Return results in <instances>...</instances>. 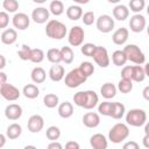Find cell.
<instances>
[{
    "label": "cell",
    "mask_w": 149,
    "mask_h": 149,
    "mask_svg": "<svg viewBox=\"0 0 149 149\" xmlns=\"http://www.w3.org/2000/svg\"><path fill=\"white\" fill-rule=\"evenodd\" d=\"M73 102L78 107H81V108H85V109H92L98 105L99 97L94 91H91V90L79 91V92L74 93Z\"/></svg>",
    "instance_id": "6da1fadb"
},
{
    "label": "cell",
    "mask_w": 149,
    "mask_h": 149,
    "mask_svg": "<svg viewBox=\"0 0 149 149\" xmlns=\"http://www.w3.org/2000/svg\"><path fill=\"white\" fill-rule=\"evenodd\" d=\"M45 34L52 40H62L68 34L66 26L58 20H50L45 26Z\"/></svg>",
    "instance_id": "7a4b0ae2"
},
{
    "label": "cell",
    "mask_w": 149,
    "mask_h": 149,
    "mask_svg": "<svg viewBox=\"0 0 149 149\" xmlns=\"http://www.w3.org/2000/svg\"><path fill=\"white\" fill-rule=\"evenodd\" d=\"M129 136V128L126 123L118 122L115 123L108 132V140L112 143H121Z\"/></svg>",
    "instance_id": "3957f363"
},
{
    "label": "cell",
    "mask_w": 149,
    "mask_h": 149,
    "mask_svg": "<svg viewBox=\"0 0 149 149\" xmlns=\"http://www.w3.org/2000/svg\"><path fill=\"white\" fill-rule=\"evenodd\" d=\"M126 122L132 127H141L147 123V113L141 108H133L127 112Z\"/></svg>",
    "instance_id": "277c9868"
},
{
    "label": "cell",
    "mask_w": 149,
    "mask_h": 149,
    "mask_svg": "<svg viewBox=\"0 0 149 149\" xmlns=\"http://www.w3.org/2000/svg\"><path fill=\"white\" fill-rule=\"evenodd\" d=\"M87 80V77L81 72V70L79 68L72 69L70 72H68L65 74V85L69 88H76L78 86H80L81 84H84Z\"/></svg>",
    "instance_id": "5b68a950"
},
{
    "label": "cell",
    "mask_w": 149,
    "mask_h": 149,
    "mask_svg": "<svg viewBox=\"0 0 149 149\" xmlns=\"http://www.w3.org/2000/svg\"><path fill=\"white\" fill-rule=\"evenodd\" d=\"M123 52L127 56V59L136 65H142L146 62V56L143 51L136 44H127L123 48Z\"/></svg>",
    "instance_id": "8992f818"
},
{
    "label": "cell",
    "mask_w": 149,
    "mask_h": 149,
    "mask_svg": "<svg viewBox=\"0 0 149 149\" xmlns=\"http://www.w3.org/2000/svg\"><path fill=\"white\" fill-rule=\"evenodd\" d=\"M85 38V31L80 26H73L68 35V41L69 44L72 47H79L83 44Z\"/></svg>",
    "instance_id": "52a82bcc"
},
{
    "label": "cell",
    "mask_w": 149,
    "mask_h": 149,
    "mask_svg": "<svg viewBox=\"0 0 149 149\" xmlns=\"http://www.w3.org/2000/svg\"><path fill=\"white\" fill-rule=\"evenodd\" d=\"M0 94L7 101H15V100H17L20 98L21 92L13 84L6 83V84L0 85Z\"/></svg>",
    "instance_id": "ba28073f"
},
{
    "label": "cell",
    "mask_w": 149,
    "mask_h": 149,
    "mask_svg": "<svg viewBox=\"0 0 149 149\" xmlns=\"http://www.w3.org/2000/svg\"><path fill=\"white\" fill-rule=\"evenodd\" d=\"M95 26L100 33H104V34L111 33L114 29V19H112V16L107 14H102L97 19Z\"/></svg>",
    "instance_id": "9c48e42d"
},
{
    "label": "cell",
    "mask_w": 149,
    "mask_h": 149,
    "mask_svg": "<svg viewBox=\"0 0 149 149\" xmlns=\"http://www.w3.org/2000/svg\"><path fill=\"white\" fill-rule=\"evenodd\" d=\"M92 58L94 59L95 64L99 65L100 68H107L109 65V62H111L107 49L105 47H101V45H97V49H95Z\"/></svg>",
    "instance_id": "30bf717a"
},
{
    "label": "cell",
    "mask_w": 149,
    "mask_h": 149,
    "mask_svg": "<svg viewBox=\"0 0 149 149\" xmlns=\"http://www.w3.org/2000/svg\"><path fill=\"white\" fill-rule=\"evenodd\" d=\"M49 16H50V10L47 9L45 7H36L31 12V19L35 23L42 24L45 23L47 21L49 22Z\"/></svg>",
    "instance_id": "8fae6325"
},
{
    "label": "cell",
    "mask_w": 149,
    "mask_h": 149,
    "mask_svg": "<svg viewBox=\"0 0 149 149\" xmlns=\"http://www.w3.org/2000/svg\"><path fill=\"white\" fill-rule=\"evenodd\" d=\"M146 17L141 14H134L129 20V28L133 33H141L146 28Z\"/></svg>",
    "instance_id": "7c38bea8"
},
{
    "label": "cell",
    "mask_w": 149,
    "mask_h": 149,
    "mask_svg": "<svg viewBox=\"0 0 149 149\" xmlns=\"http://www.w3.org/2000/svg\"><path fill=\"white\" fill-rule=\"evenodd\" d=\"M12 23L14 28L19 30H26L30 24V19L26 13H16L12 19Z\"/></svg>",
    "instance_id": "4fadbf2b"
},
{
    "label": "cell",
    "mask_w": 149,
    "mask_h": 149,
    "mask_svg": "<svg viewBox=\"0 0 149 149\" xmlns=\"http://www.w3.org/2000/svg\"><path fill=\"white\" fill-rule=\"evenodd\" d=\"M27 127L30 133H40L44 127V120L41 115L34 114L28 119Z\"/></svg>",
    "instance_id": "5bb4252c"
},
{
    "label": "cell",
    "mask_w": 149,
    "mask_h": 149,
    "mask_svg": "<svg viewBox=\"0 0 149 149\" xmlns=\"http://www.w3.org/2000/svg\"><path fill=\"white\" fill-rule=\"evenodd\" d=\"M5 116L10 121L19 120L22 116V107L17 104L7 105L6 108H5Z\"/></svg>",
    "instance_id": "9a60e30c"
},
{
    "label": "cell",
    "mask_w": 149,
    "mask_h": 149,
    "mask_svg": "<svg viewBox=\"0 0 149 149\" xmlns=\"http://www.w3.org/2000/svg\"><path fill=\"white\" fill-rule=\"evenodd\" d=\"M90 144L93 149H107L108 141H107L105 135H102L100 133H97V134H93L90 137Z\"/></svg>",
    "instance_id": "2e32d148"
},
{
    "label": "cell",
    "mask_w": 149,
    "mask_h": 149,
    "mask_svg": "<svg viewBox=\"0 0 149 149\" xmlns=\"http://www.w3.org/2000/svg\"><path fill=\"white\" fill-rule=\"evenodd\" d=\"M128 36H129L128 29L125 28V27H121V28L116 29V30L113 33V35H112V41H113V43L116 44V45H122V44H125V43L127 42Z\"/></svg>",
    "instance_id": "e0dca14e"
},
{
    "label": "cell",
    "mask_w": 149,
    "mask_h": 149,
    "mask_svg": "<svg viewBox=\"0 0 149 149\" xmlns=\"http://www.w3.org/2000/svg\"><path fill=\"white\" fill-rule=\"evenodd\" d=\"M83 123L87 128H95L100 123V116L95 112H87L83 116Z\"/></svg>",
    "instance_id": "ac0fdd59"
},
{
    "label": "cell",
    "mask_w": 149,
    "mask_h": 149,
    "mask_svg": "<svg viewBox=\"0 0 149 149\" xmlns=\"http://www.w3.org/2000/svg\"><path fill=\"white\" fill-rule=\"evenodd\" d=\"M65 77V69L59 64H54L49 70V78L52 81H61Z\"/></svg>",
    "instance_id": "d6986e66"
},
{
    "label": "cell",
    "mask_w": 149,
    "mask_h": 149,
    "mask_svg": "<svg viewBox=\"0 0 149 149\" xmlns=\"http://www.w3.org/2000/svg\"><path fill=\"white\" fill-rule=\"evenodd\" d=\"M129 16V9L125 5H116L113 8V17L118 21H125Z\"/></svg>",
    "instance_id": "ffe728a7"
},
{
    "label": "cell",
    "mask_w": 149,
    "mask_h": 149,
    "mask_svg": "<svg viewBox=\"0 0 149 149\" xmlns=\"http://www.w3.org/2000/svg\"><path fill=\"white\" fill-rule=\"evenodd\" d=\"M17 38V33L14 28H8V29H5L2 33H1V42L3 44H7V45H10L13 43H15Z\"/></svg>",
    "instance_id": "44dd1931"
},
{
    "label": "cell",
    "mask_w": 149,
    "mask_h": 149,
    "mask_svg": "<svg viewBox=\"0 0 149 149\" xmlns=\"http://www.w3.org/2000/svg\"><path fill=\"white\" fill-rule=\"evenodd\" d=\"M118 91V87L112 84V83H105L102 84V86L100 87V94L105 98V99H112L115 97Z\"/></svg>",
    "instance_id": "7402d4cb"
},
{
    "label": "cell",
    "mask_w": 149,
    "mask_h": 149,
    "mask_svg": "<svg viewBox=\"0 0 149 149\" xmlns=\"http://www.w3.org/2000/svg\"><path fill=\"white\" fill-rule=\"evenodd\" d=\"M73 114V105L69 101H64L58 105V115L63 119H69Z\"/></svg>",
    "instance_id": "603a6c76"
},
{
    "label": "cell",
    "mask_w": 149,
    "mask_h": 149,
    "mask_svg": "<svg viewBox=\"0 0 149 149\" xmlns=\"http://www.w3.org/2000/svg\"><path fill=\"white\" fill-rule=\"evenodd\" d=\"M30 77H31V80L35 84H42V83H44V80L47 78V73H45V70L43 68L36 66L31 70Z\"/></svg>",
    "instance_id": "cb8c5ba5"
},
{
    "label": "cell",
    "mask_w": 149,
    "mask_h": 149,
    "mask_svg": "<svg viewBox=\"0 0 149 149\" xmlns=\"http://www.w3.org/2000/svg\"><path fill=\"white\" fill-rule=\"evenodd\" d=\"M66 16L68 19L72 20V21H77L79 19L83 17V9L80 6L78 5H71L68 7L66 9Z\"/></svg>",
    "instance_id": "d4e9b609"
},
{
    "label": "cell",
    "mask_w": 149,
    "mask_h": 149,
    "mask_svg": "<svg viewBox=\"0 0 149 149\" xmlns=\"http://www.w3.org/2000/svg\"><path fill=\"white\" fill-rule=\"evenodd\" d=\"M125 112H126V107H125V105L122 102H119V101L112 102L111 118H113L115 120H119L125 115Z\"/></svg>",
    "instance_id": "484cf974"
},
{
    "label": "cell",
    "mask_w": 149,
    "mask_h": 149,
    "mask_svg": "<svg viewBox=\"0 0 149 149\" xmlns=\"http://www.w3.org/2000/svg\"><path fill=\"white\" fill-rule=\"evenodd\" d=\"M21 134H22V127H21L19 123H16V122L10 123V125L7 127V129H6V136H7L9 140H15V139H17Z\"/></svg>",
    "instance_id": "4316f807"
},
{
    "label": "cell",
    "mask_w": 149,
    "mask_h": 149,
    "mask_svg": "<svg viewBox=\"0 0 149 149\" xmlns=\"http://www.w3.org/2000/svg\"><path fill=\"white\" fill-rule=\"evenodd\" d=\"M22 93H23V95H24L26 98H28V99H35V98H37L38 94H40V88H38L35 84H27V85L23 87Z\"/></svg>",
    "instance_id": "83f0119b"
},
{
    "label": "cell",
    "mask_w": 149,
    "mask_h": 149,
    "mask_svg": "<svg viewBox=\"0 0 149 149\" xmlns=\"http://www.w3.org/2000/svg\"><path fill=\"white\" fill-rule=\"evenodd\" d=\"M47 59L52 64H59L62 62V54L61 49L51 48L47 51Z\"/></svg>",
    "instance_id": "f1b7e54d"
},
{
    "label": "cell",
    "mask_w": 149,
    "mask_h": 149,
    "mask_svg": "<svg viewBox=\"0 0 149 149\" xmlns=\"http://www.w3.org/2000/svg\"><path fill=\"white\" fill-rule=\"evenodd\" d=\"M127 61L128 59H127V56L123 52V50H115L112 54V62L115 66H122L126 64Z\"/></svg>",
    "instance_id": "f546056e"
},
{
    "label": "cell",
    "mask_w": 149,
    "mask_h": 149,
    "mask_svg": "<svg viewBox=\"0 0 149 149\" xmlns=\"http://www.w3.org/2000/svg\"><path fill=\"white\" fill-rule=\"evenodd\" d=\"M146 78V72H144V68H142L141 65H133V70H132V80L136 81V83H141Z\"/></svg>",
    "instance_id": "4dcf8cb0"
},
{
    "label": "cell",
    "mask_w": 149,
    "mask_h": 149,
    "mask_svg": "<svg viewBox=\"0 0 149 149\" xmlns=\"http://www.w3.org/2000/svg\"><path fill=\"white\" fill-rule=\"evenodd\" d=\"M59 102L58 95L55 93H47L43 98V104L47 108H55Z\"/></svg>",
    "instance_id": "1f68e13d"
},
{
    "label": "cell",
    "mask_w": 149,
    "mask_h": 149,
    "mask_svg": "<svg viewBox=\"0 0 149 149\" xmlns=\"http://www.w3.org/2000/svg\"><path fill=\"white\" fill-rule=\"evenodd\" d=\"M49 10L55 16H59L64 13V3L59 0H54L49 5Z\"/></svg>",
    "instance_id": "d6a6232c"
},
{
    "label": "cell",
    "mask_w": 149,
    "mask_h": 149,
    "mask_svg": "<svg viewBox=\"0 0 149 149\" xmlns=\"http://www.w3.org/2000/svg\"><path fill=\"white\" fill-rule=\"evenodd\" d=\"M61 54H62V62L65 64H71L73 62L74 58V54L73 50L70 47H63L61 49Z\"/></svg>",
    "instance_id": "836d02e7"
},
{
    "label": "cell",
    "mask_w": 149,
    "mask_h": 149,
    "mask_svg": "<svg viewBox=\"0 0 149 149\" xmlns=\"http://www.w3.org/2000/svg\"><path fill=\"white\" fill-rule=\"evenodd\" d=\"M45 136L48 140H50L51 142L57 141L61 137V129L56 126H50L49 128H47L45 130Z\"/></svg>",
    "instance_id": "e575fe53"
},
{
    "label": "cell",
    "mask_w": 149,
    "mask_h": 149,
    "mask_svg": "<svg viewBox=\"0 0 149 149\" xmlns=\"http://www.w3.org/2000/svg\"><path fill=\"white\" fill-rule=\"evenodd\" d=\"M118 90L121 92V93H129L132 90H133V80H129V79H120L119 83H118Z\"/></svg>",
    "instance_id": "d590c367"
},
{
    "label": "cell",
    "mask_w": 149,
    "mask_h": 149,
    "mask_svg": "<svg viewBox=\"0 0 149 149\" xmlns=\"http://www.w3.org/2000/svg\"><path fill=\"white\" fill-rule=\"evenodd\" d=\"M45 55H44V51L40 48H35L31 50V57H30V62L31 63H35V64H40L43 62Z\"/></svg>",
    "instance_id": "8d00e7d4"
},
{
    "label": "cell",
    "mask_w": 149,
    "mask_h": 149,
    "mask_svg": "<svg viewBox=\"0 0 149 149\" xmlns=\"http://www.w3.org/2000/svg\"><path fill=\"white\" fill-rule=\"evenodd\" d=\"M31 48L27 44H22L21 49L17 51V56L22 61H30V57H31Z\"/></svg>",
    "instance_id": "74e56055"
},
{
    "label": "cell",
    "mask_w": 149,
    "mask_h": 149,
    "mask_svg": "<svg viewBox=\"0 0 149 149\" xmlns=\"http://www.w3.org/2000/svg\"><path fill=\"white\" fill-rule=\"evenodd\" d=\"M111 111H112V102L109 101H102L98 105V112L100 115L111 116Z\"/></svg>",
    "instance_id": "f35d334b"
},
{
    "label": "cell",
    "mask_w": 149,
    "mask_h": 149,
    "mask_svg": "<svg viewBox=\"0 0 149 149\" xmlns=\"http://www.w3.org/2000/svg\"><path fill=\"white\" fill-rule=\"evenodd\" d=\"M144 6H146L144 0H130L129 1V8L135 14H140V12L144 9Z\"/></svg>",
    "instance_id": "ab89813d"
},
{
    "label": "cell",
    "mask_w": 149,
    "mask_h": 149,
    "mask_svg": "<svg viewBox=\"0 0 149 149\" xmlns=\"http://www.w3.org/2000/svg\"><path fill=\"white\" fill-rule=\"evenodd\" d=\"M95 49H97V45L93 44V43H84V44L80 47L81 54H83L84 56H87V57H93Z\"/></svg>",
    "instance_id": "60d3db41"
},
{
    "label": "cell",
    "mask_w": 149,
    "mask_h": 149,
    "mask_svg": "<svg viewBox=\"0 0 149 149\" xmlns=\"http://www.w3.org/2000/svg\"><path fill=\"white\" fill-rule=\"evenodd\" d=\"M79 69L81 70V72L88 78L90 76H92L93 74V72H94V65H93V63H91V62H83L80 65H79Z\"/></svg>",
    "instance_id": "b9f144b4"
},
{
    "label": "cell",
    "mask_w": 149,
    "mask_h": 149,
    "mask_svg": "<svg viewBox=\"0 0 149 149\" xmlns=\"http://www.w3.org/2000/svg\"><path fill=\"white\" fill-rule=\"evenodd\" d=\"M2 7L9 13H15L19 9V2L16 0H5L2 2Z\"/></svg>",
    "instance_id": "7bdbcfd3"
},
{
    "label": "cell",
    "mask_w": 149,
    "mask_h": 149,
    "mask_svg": "<svg viewBox=\"0 0 149 149\" xmlns=\"http://www.w3.org/2000/svg\"><path fill=\"white\" fill-rule=\"evenodd\" d=\"M81 21H83V23H84L85 26H91V24H93V22L95 21V15H94V13L91 12V10L84 13V14H83V17H81Z\"/></svg>",
    "instance_id": "ee69618b"
},
{
    "label": "cell",
    "mask_w": 149,
    "mask_h": 149,
    "mask_svg": "<svg viewBox=\"0 0 149 149\" xmlns=\"http://www.w3.org/2000/svg\"><path fill=\"white\" fill-rule=\"evenodd\" d=\"M132 70H133V66L132 65L123 66L122 70H121V78L122 79H129V80H132Z\"/></svg>",
    "instance_id": "f6af8a7d"
},
{
    "label": "cell",
    "mask_w": 149,
    "mask_h": 149,
    "mask_svg": "<svg viewBox=\"0 0 149 149\" xmlns=\"http://www.w3.org/2000/svg\"><path fill=\"white\" fill-rule=\"evenodd\" d=\"M9 23V15L7 12H0V28H6Z\"/></svg>",
    "instance_id": "bcb514c9"
},
{
    "label": "cell",
    "mask_w": 149,
    "mask_h": 149,
    "mask_svg": "<svg viewBox=\"0 0 149 149\" xmlns=\"http://www.w3.org/2000/svg\"><path fill=\"white\" fill-rule=\"evenodd\" d=\"M122 149H140V146L135 141H127L122 146Z\"/></svg>",
    "instance_id": "7dc6e473"
},
{
    "label": "cell",
    "mask_w": 149,
    "mask_h": 149,
    "mask_svg": "<svg viewBox=\"0 0 149 149\" xmlns=\"http://www.w3.org/2000/svg\"><path fill=\"white\" fill-rule=\"evenodd\" d=\"M65 149H80V146L76 141H68L65 143Z\"/></svg>",
    "instance_id": "c3c4849f"
},
{
    "label": "cell",
    "mask_w": 149,
    "mask_h": 149,
    "mask_svg": "<svg viewBox=\"0 0 149 149\" xmlns=\"http://www.w3.org/2000/svg\"><path fill=\"white\" fill-rule=\"evenodd\" d=\"M47 149H63V146L57 142V141H54V142H50L47 147Z\"/></svg>",
    "instance_id": "681fc988"
},
{
    "label": "cell",
    "mask_w": 149,
    "mask_h": 149,
    "mask_svg": "<svg viewBox=\"0 0 149 149\" xmlns=\"http://www.w3.org/2000/svg\"><path fill=\"white\" fill-rule=\"evenodd\" d=\"M142 95H143V98H144L147 101H149V85L146 86V87L143 88V91H142Z\"/></svg>",
    "instance_id": "f907efd6"
},
{
    "label": "cell",
    "mask_w": 149,
    "mask_h": 149,
    "mask_svg": "<svg viewBox=\"0 0 149 149\" xmlns=\"http://www.w3.org/2000/svg\"><path fill=\"white\" fill-rule=\"evenodd\" d=\"M142 144H143L147 149H149V135H144V136H143V139H142Z\"/></svg>",
    "instance_id": "816d5d0a"
},
{
    "label": "cell",
    "mask_w": 149,
    "mask_h": 149,
    "mask_svg": "<svg viewBox=\"0 0 149 149\" xmlns=\"http://www.w3.org/2000/svg\"><path fill=\"white\" fill-rule=\"evenodd\" d=\"M0 79H1V80H0V85H2V84H6V83H7V81H6V80H7V76H6V73H5V72H2V71L0 72Z\"/></svg>",
    "instance_id": "f5cc1de1"
},
{
    "label": "cell",
    "mask_w": 149,
    "mask_h": 149,
    "mask_svg": "<svg viewBox=\"0 0 149 149\" xmlns=\"http://www.w3.org/2000/svg\"><path fill=\"white\" fill-rule=\"evenodd\" d=\"M6 143V135L3 134H0V148H2Z\"/></svg>",
    "instance_id": "db71d44e"
},
{
    "label": "cell",
    "mask_w": 149,
    "mask_h": 149,
    "mask_svg": "<svg viewBox=\"0 0 149 149\" xmlns=\"http://www.w3.org/2000/svg\"><path fill=\"white\" fill-rule=\"evenodd\" d=\"M0 59H1V64H0V69L2 70L5 66H6V59H5V56L3 55H0Z\"/></svg>",
    "instance_id": "11a10c76"
},
{
    "label": "cell",
    "mask_w": 149,
    "mask_h": 149,
    "mask_svg": "<svg viewBox=\"0 0 149 149\" xmlns=\"http://www.w3.org/2000/svg\"><path fill=\"white\" fill-rule=\"evenodd\" d=\"M144 72H146V77H149V62L146 63L144 65Z\"/></svg>",
    "instance_id": "9f6ffc18"
},
{
    "label": "cell",
    "mask_w": 149,
    "mask_h": 149,
    "mask_svg": "<svg viewBox=\"0 0 149 149\" xmlns=\"http://www.w3.org/2000/svg\"><path fill=\"white\" fill-rule=\"evenodd\" d=\"M144 134L146 135H149V121L144 125Z\"/></svg>",
    "instance_id": "6f0895ef"
},
{
    "label": "cell",
    "mask_w": 149,
    "mask_h": 149,
    "mask_svg": "<svg viewBox=\"0 0 149 149\" xmlns=\"http://www.w3.org/2000/svg\"><path fill=\"white\" fill-rule=\"evenodd\" d=\"M23 149H37L35 146H31V144H29V146H26Z\"/></svg>",
    "instance_id": "680465c9"
},
{
    "label": "cell",
    "mask_w": 149,
    "mask_h": 149,
    "mask_svg": "<svg viewBox=\"0 0 149 149\" xmlns=\"http://www.w3.org/2000/svg\"><path fill=\"white\" fill-rule=\"evenodd\" d=\"M147 13H148V15H149V5H148V7H147Z\"/></svg>",
    "instance_id": "91938a15"
},
{
    "label": "cell",
    "mask_w": 149,
    "mask_h": 149,
    "mask_svg": "<svg viewBox=\"0 0 149 149\" xmlns=\"http://www.w3.org/2000/svg\"><path fill=\"white\" fill-rule=\"evenodd\" d=\"M147 33H148V35H149V24H148V27H147Z\"/></svg>",
    "instance_id": "94428289"
}]
</instances>
